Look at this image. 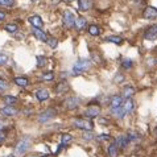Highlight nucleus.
<instances>
[{
	"instance_id": "f257e3e1",
	"label": "nucleus",
	"mask_w": 157,
	"mask_h": 157,
	"mask_svg": "<svg viewBox=\"0 0 157 157\" xmlns=\"http://www.w3.org/2000/svg\"><path fill=\"white\" fill-rule=\"evenodd\" d=\"M91 63H93V62H91L90 59H87V58H79L75 63H74V66H73V73L75 74V75H79V74L85 73V71H87V70H90Z\"/></svg>"
},
{
	"instance_id": "f03ea898",
	"label": "nucleus",
	"mask_w": 157,
	"mask_h": 157,
	"mask_svg": "<svg viewBox=\"0 0 157 157\" xmlns=\"http://www.w3.org/2000/svg\"><path fill=\"white\" fill-rule=\"evenodd\" d=\"M30 145H32V140H30L29 137L21 139V140L17 143L16 147H15V155L23 156L24 153H27V152H28V149L30 148Z\"/></svg>"
},
{
	"instance_id": "7ed1b4c3",
	"label": "nucleus",
	"mask_w": 157,
	"mask_h": 157,
	"mask_svg": "<svg viewBox=\"0 0 157 157\" xmlns=\"http://www.w3.org/2000/svg\"><path fill=\"white\" fill-rule=\"evenodd\" d=\"M73 127L78 129H83V131H93L94 123L89 119H83V117H77L73 120Z\"/></svg>"
},
{
	"instance_id": "20e7f679",
	"label": "nucleus",
	"mask_w": 157,
	"mask_h": 157,
	"mask_svg": "<svg viewBox=\"0 0 157 157\" xmlns=\"http://www.w3.org/2000/svg\"><path fill=\"white\" fill-rule=\"evenodd\" d=\"M56 115H57V111L54 110V108H48L44 112H41L40 116H38V121L40 123H48L49 120L54 119Z\"/></svg>"
},
{
	"instance_id": "39448f33",
	"label": "nucleus",
	"mask_w": 157,
	"mask_h": 157,
	"mask_svg": "<svg viewBox=\"0 0 157 157\" xmlns=\"http://www.w3.org/2000/svg\"><path fill=\"white\" fill-rule=\"evenodd\" d=\"M144 38L145 40H149V41H153L157 40V24H153L151 27H148L144 32Z\"/></svg>"
},
{
	"instance_id": "423d86ee",
	"label": "nucleus",
	"mask_w": 157,
	"mask_h": 157,
	"mask_svg": "<svg viewBox=\"0 0 157 157\" xmlns=\"http://www.w3.org/2000/svg\"><path fill=\"white\" fill-rule=\"evenodd\" d=\"M74 21H75V16H74L71 12H65V13H63V17H62L63 27H65V28H67V29L74 28Z\"/></svg>"
},
{
	"instance_id": "0eeeda50",
	"label": "nucleus",
	"mask_w": 157,
	"mask_h": 157,
	"mask_svg": "<svg viewBox=\"0 0 157 157\" xmlns=\"http://www.w3.org/2000/svg\"><path fill=\"white\" fill-rule=\"evenodd\" d=\"M121 107H123V111H124V114L125 116L129 115V114H132V112L135 111V108H136V104H135V102L132 99H124L123 100V104H121Z\"/></svg>"
},
{
	"instance_id": "6e6552de",
	"label": "nucleus",
	"mask_w": 157,
	"mask_h": 157,
	"mask_svg": "<svg viewBox=\"0 0 157 157\" xmlns=\"http://www.w3.org/2000/svg\"><path fill=\"white\" fill-rule=\"evenodd\" d=\"M100 114H102V108H100L99 106H90L89 108L85 110V116L91 117V119L100 116Z\"/></svg>"
},
{
	"instance_id": "1a4fd4ad",
	"label": "nucleus",
	"mask_w": 157,
	"mask_h": 157,
	"mask_svg": "<svg viewBox=\"0 0 157 157\" xmlns=\"http://www.w3.org/2000/svg\"><path fill=\"white\" fill-rule=\"evenodd\" d=\"M143 17L145 20H156L157 19V8L156 7H147L145 10L143 11Z\"/></svg>"
},
{
	"instance_id": "9d476101",
	"label": "nucleus",
	"mask_w": 157,
	"mask_h": 157,
	"mask_svg": "<svg viewBox=\"0 0 157 157\" xmlns=\"http://www.w3.org/2000/svg\"><path fill=\"white\" fill-rule=\"evenodd\" d=\"M79 103H81V99L78 97H70L65 102V107H66L67 110H75V108L79 106Z\"/></svg>"
},
{
	"instance_id": "9b49d317",
	"label": "nucleus",
	"mask_w": 157,
	"mask_h": 157,
	"mask_svg": "<svg viewBox=\"0 0 157 157\" xmlns=\"http://www.w3.org/2000/svg\"><path fill=\"white\" fill-rule=\"evenodd\" d=\"M115 143H116V145L117 148H121V149H124V148H127L128 147V144H129V140H128V137H127V135H120V136H117L115 139Z\"/></svg>"
},
{
	"instance_id": "f8f14e48",
	"label": "nucleus",
	"mask_w": 157,
	"mask_h": 157,
	"mask_svg": "<svg viewBox=\"0 0 157 157\" xmlns=\"http://www.w3.org/2000/svg\"><path fill=\"white\" fill-rule=\"evenodd\" d=\"M69 90H70V86H69L66 81H61L59 83L56 85V87H54L56 94H65V93H67Z\"/></svg>"
},
{
	"instance_id": "ddd939ff",
	"label": "nucleus",
	"mask_w": 157,
	"mask_h": 157,
	"mask_svg": "<svg viewBox=\"0 0 157 157\" xmlns=\"http://www.w3.org/2000/svg\"><path fill=\"white\" fill-rule=\"evenodd\" d=\"M135 93H136V89H135L132 85H125L124 89H123V93H121V97L124 99H129V98L133 97Z\"/></svg>"
},
{
	"instance_id": "4468645a",
	"label": "nucleus",
	"mask_w": 157,
	"mask_h": 157,
	"mask_svg": "<svg viewBox=\"0 0 157 157\" xmlns=\"http://www.w3.org/2000/svg\"><path fill=\"white\" fill-rule=\"evenodd\" d=\"M87 27V20L85 17H77L75 21H74V28H75L78 32H82V30H85Z\"/></svg>"
},
{
	"instance_id": "2eb2a0df",
	"label": "nucleus",
	"mask_w": 157,
	"mask_h": 157,
	"mask_svg": "<svg viewBox=\"0 0 157 157\" xmlns=\"http://www.w3.org/2000/svg\"><path fill=\"white\" fill-rule=\"evenodd\" d=\"M29 24L32 25V28H42V25H44V21L40 16H37V15H33V16H30L29 19Z\"/></svg>"
},
{
	"instance_id": "dca6fc26",
	"label": "nucleus",
	"mask_w": 157,
	"mask_h": 157,
	"mask_svg": "<svg viewBox=\"0 0 157 157\" xmlns=\"http://www.w3.org/2000/svg\"><path fill=\"white\" fill-rule=\"evenodd\" d=\"M17 111L15 106H6V107H3V108H0V114L4 115V116H15L17 115Z\"/></svg>"
},
{
	"instance_id": "f3484780",
	"label": "nucleus",
	"mask_w": 157,
	"mask_h": 157,
	"mask_svg": "<svg viewBox=\"0 0 157 157\" xmlns=\"http://www.w3.org/2000/svg\"><path fill=\"white\" fill-rule=\"evenodd\" d=\"M32 33L34 34V37H36L37 40H40L42 42H46L48 36H46V33L44 32L41 28H32Z\"/></svg>"
},
{
	"instance_id": "a211bd4d",
	"label": "nucleus",
	"mask_w": 157,
	"mask_h": 157,
	"mask_svg": "<svg viewBox=\"0 0 157 157\" xmlns=\"http://www.w3.org/2000/svg\"><path fill=\"white\" fill-rule=\"evenodd\" d=\"M36 98H37L38 102H45V100H48L50 98V94L46 89H41V90L36 91Z\"/></svg>"
},
{
	"instance_id": "6ab92c4d",
	"label": "nucleus",
	"mask_w": 157,
	"mask_h": 157,
	"mask_svg": "<svg viewBox=\"0 0 157 157\" xmlns=\"http://www.w3.org/2000/svg\"><path fill=\"white\" fill-rule=\"evenodd\" d=\"M107 155H108V157H117V156H119V148H117L115 141H112L110 145H108Z\"/></svg>"
},
{
	"instance_id": "aec40b11",
	"label": "nucleus",
	"mask_w": 157,
	"mask_h": 157,
	"mask_svg": "<svg viewBox=\"0 0 157 157\" xmlns=\"http://www.w3.org/2000/svg\"><path fill=\"white\" fill-rule=\"evenodd\" d=\"M78 6H79L81 11H90L91 7H93V0H78Z\"/></svg>"
},
{
	"instance_id": "412c9836",
	"label": "nucleus",
	"mask_w": 157,
	"mask_h": 157,
	"mask_svg": "<svg viewBox=\"0 0 157 157\" xmlns=\"http://www.w3.org/2000/svg\"><path fill=\"white\" fill-rule=\"evenodd\" d=\"M124 98L121 95H112L111 100H110V107H117V106H121Z\"/></svg>"
},
{
	"instance_id": "4be33fe9",
	"label": "nucleus",
	"mask_w": 157,
	"mask_h": 157,
	"mask_svg": "<svg viewBox=\"0 0 157 157\" xmlns=\"http://www.w3.org/2000/svg\"><path fill=\"white\" fill-rule=\"evenodd\" d=\"M87 33L90 34V36H93V37H97L100 34V28L98 27L97 24H91L87 27Z\"/></svg>"
},
{
	"instance_id": "5701e85b",
	"label": "nucleus",
	"mask_w": 157,
	"mask_h": 157,
	"mask_svg": "<svg viewBox=\"0 0 157 157\" xmlns=\"http://www.w3.org/2000/svg\"><path fill=\"white\" fill-rule=\"evenodd\" d=\"M13 82H15V85H17L19 87H27L29 85V79L27 77H16Z\"/></svg>"
},
{
	"instance_id": "b1692460",
	"label": "nucleus",
	"mask_w": 157,
	"mask_h": 157,
	"mask_svg": "<svg viewBox=\"0 0 157 157\" xmlns=\"http://www.w3.org/2000/svg\"><path fill=\"white\" fill-rule=\"evenodd\" d=\"M106 41L115 44V45H121V44L124 42V40L120 36H108V37H106Z\"/></svg>"
},
{
	"instance_id": "393cba45",
	"label": "nucleus",
	"mask_w": 157,
	"mask_h": 157,
	"mask_svg": "<svg viewBox=\"0 0 157 157\" xmlns=\"http://www.w3.org/2000/svg\"><path fill=\"white\" fill-rule=\"evenodd\" d=\"M73 141V136L71 135H69V133H63L62 136H61V145H59V149L62 148L63 145H67L69 143H71Z\"/></svg>"
},
{
	"instance_id": "a878e982",
	"label": "nucleus",
	"mask_w": 157,
	"mask_h": 157,
	"mask_svg": "<svg viewBox=\"0 0 157 157\" xmlns=\"http://www.w3.org/2000/svg\"><path fill=\"white\" fill-rule=\"evenodd\" d=\"M127 137L129 143H137L139 140H140V135H139L137 132H135V131H129V132L127 133Z\"/></svg>"
},
{
	"instance_id": "bb28decb",
	"label": "nucleus",
	"mask_w": 157,
	"mask_h": 157,
	"mask_svg": "<svg viewBox=\"0 0 157 157\" xmlns=\"http://www.w3.org/2000/svg\"><path fill=\"white\" fill-rule=\"evenodd\" d=\"M121 67L125 69V70H131L133 67V61L131 58H124L121 61Z\"/></svg>"
},
{
	"instance_id": "cd10ccee",
	"label": "nucleus",
	"mask_w": 157,
	"mask_h": 157,
	"mask_svg": "<svg viewBox=\"0 0 157 157\" xmlns=\"http://www.w3.org/2000/svg\"><path fill=\"white\" fill-rule=\"evenodd\" d=\"M4 102H6L7 106H13L15 103L19 102V99L13 97V95H7V97H4Z\"/></svg>"
},
{
	"instance_id": "c85d7f7f",
	"label": "nucleus",
	"mask_w": 157,
	"mask_h": 157,
	"mask_svg": "<svg viewBox=\"0 0 157 157\" xmlns=\"http://www.w3.org/2000/svg\"><path fill=\"white\" fill-rule=\"evenodd\" d=\"M95 137H97V136L94 135L93 131H85L83 135H82V139L86 140V141H91V140H94Z\"/></svg>"
},
{
	"instance_id": "c756f323",
	"label": "nucleus",
	"mask_w": 157,
	"mask_h": 157,
	"mask_svg": "<svg viewBox=\"0 0 157 157\" xmlns=\"http://www.w3.org/2000/svg\"><path fill=\"white\" fill-rule=\"evenodd\" d=\"M4 29H6V32H8V33H16L17 30H19V27H17V24L11 23V24H7L6 27H4Z\"/></svg>"
},
{
	"instance_id": "7c9ffc66",
	"label": "nucleus",
	"mask_w": 157,
	"mask_h": 157,
	"mask_svg": "<svg viewBox=\"0 0 157 157\" xmlns=\"http://www.w3.org/2000/svg\"><path fill=\"white\" fill-rule=\"evenodd\" d=\"M54 77H56V74L53 71H46V73H42L40 78L42 81H53Z\"/></svg>"
},
{
	"instance_id": "2f4dec72",
	"label": "nucleus",
	"mask_w": 157,
	"mask_h": 157,
	"mask_svg": "<svg viewBox=\"0 0 157 157\" xmlns=\"http://www.w3.org/2000/svg\"><path fill=\"white\" fill-rule=\"evenodd\" d=\"M46 44L52 48V49H54V48H57V45H58V40L57 38H53V37H48Z\"/></svg>"
},
{
	"instance_id": "473e14b6",
	"label": "nucleus",
	"mask_w": 157,
	"mask_h": 157,
	"mask_svg": "<svg viewBox=\"0 0 157 157\" xmlns=\"http://www.w3.org/2000/svg\"><path fill=\"white\" fill-rule=\"evenodd\" d=\"M36 58H37V66L38 67H42L46 65V58L44 57V56H37Z\"/></svg>"
},
{
	"instance_id": "72a5a7b5",
	"label": "nucleus",
	"mask_w": 157,
	"mask_h": 157,
	"mask_svg": "<svg viewBox=\"0 0 157 157\" xmlns=\"http://www.w3.org/2000/svg\"><path fill=\"white\" fill-rule=\"evenodd\" d=\"M15 0H0V7H12Z\"/></svg>"
},
{
	"instance_id": "f704fd0d",
	"label": "nucleus",
	"mask_w": 157,
	"mask_h": 157,
	"mask_svg": "<svg viewBox=\"0 0 157 157\" xmlns=\"http://www.w3.org/2000/svg\"><path fill=\"white\" fill-rule=\"evenodd\" d=\"M7 89H8L7 82L4 81V79H2V78H0V91H2V90H7Z\"/></svg>"
},
{
	"instance_id": "c9c22d12",
	"label": "nucleus",
	"mask_w": 157,
	"mask_h": 157,
	"mask_svg": "<svg viewBox=\"0 0 157 157\" xmlns=\"http://www.w3.org/2000/svg\"><path fill=\"white\" fill-rule=\"evenodd\" d=\"M7 61H8V57L6 54H3V53H0V65H4V63H7Z\"/></svg>"
},
{
	"instance_id": "e433bc0d",
	"label": "nucleus",
	"mask_w": 157,
	"mask_h": 157,
	"mask_svg": "<svg viewBox=\"0 0 157 157\" xmlns=\"http://www.w3.org/2000/svg\"><path fill=\"white\" fill-rule=\"evenodd\" d=\"M124 79V77L121 75V73H116V75H115V78H114V81L115 82H117V83H119V82H121Z\"/></svg>"
},
{
	"instance_id": "4c0bfd02",
	"label": "nucleus",
	"mask_w": 157,
	"mask_h": 157,
	"mask_svg": "<svg viewBox=\"0 0 157 157\" xmlns=\"http://www.w3.org/2000/svg\"><path fill=\"white\" fill-rule=\"evenodd\" d=\"M98 139H99V140H102V141H104V140H110L111 136H110V135H106V133H102Z\"/></svg>"
},
{
	"instance_id": "58836bf2",
	"label": "nucleus",
	"mask_w": 157,
	"mask_h": 157,
	"mask_svg": "<svg viewBox=\"0 0 157 157\" xmlns=\"http://www.w3.org/2000/svg\"><path fill=\"white\" fill-rule=\"evenodd\" d=\"M93 59L94 61H98V62H102V58H100L98 54H95V53H93Z\"/></svg>"
},
{
	"instance_id": "ea45409f",
	"label": "nucleus",
	"mask_w": 157,
	"mask_h": 157,
	"mask_svg": "<svg viewBox=\"0 0 157 157\" xmlns=\"http://www.w3.org/2000/svg\"><path fill=\"white\" fill-rule=\"evenodd\" d=\"M4 139H6V132L0 129V143H2V141L4 140Z\"/></svg>"
},
{
	"instance_id": "a19ab883",
	"label": "nucleus",
	"mask_w": 157,
	"mask_h": 157,
	"mask_svg": "<svg viewBox=\"0 0 157 157\" xmlns=\"http://www.w3.org/2000/svg\"><path fill=\"white\" fill-rule=\"evenodd\" d=\"M4 19H6V13L3 11H0V21H3Z\"/></svg>"
},
{
	"instance_id": "79ce46f5",
	"label": "nucleus",
	"mask_w": 157,
	"mask_h": 157,
	"mask_svg": "<svg viewBox=\"0 0 157 157\" xmlns=\"http://www.w3.org/2000/svg\"><path fill=\"white\" fill-rule=\"evenodd\" d=\"M155 133H156V136H157V125H156V128H155Z\"/></svg>"
},
{
	"instance_id": "37998d69",
	"label": "nucleus",
	"mask_w": 157,
	"mask_h": 157,
	"mask_svg": "<svg viewBox=\"0 0 157 157\" xmlns=\"http://www.w3.org/2000/svg\"><path fill=\"white\" fill-rule=\"evenodd\" d=\"M8 157H16V156H12V155H11V156H8Z\"/></svg>"
},
{
	"instance_id": "c03bdc74",
	"label": "nucleus",
	"mask_w": 157,
	"mask_h": 157,
	"mask_svg": "<svg viewBox=\"0 0 157 157\" xmlns=\"http://www.w3.org/2000/svg\"><path fill=\"white\" fill-rule=\"evenodd\" d=\"M67 2H74V0H67Z\"/></svg>"
},
{
	"instance_id": "a18cd8bd",
	"label": "nucleus",
	"mask_w": 157,
	"mask_h": 157,
	"mask_svg": "<svg viewBox=\"0 0 157 157\" xmlns=\"http://www.w3.org/2000/svg\"><path fill=\"white\" fill-rule=\"evenodd\" d=\"M155 62H156V63H157V58H156V59H155Z\"/></svg>"
},
{
	"instance_id": "49530a36",
	"label": "nucleus",
	"mask_w": 157,
	"mask_h": 157,
	"mask_svg": "<svg viewBox=\"0 0 157 157\" xmlns=\"http://www.w3.org/2000/svg\"><path fill=\"white\" fill-rule=\"evenodd\" d=\"M44 157H46V156H44Z\"/></svg>"
}]
</instances>
